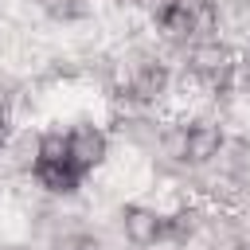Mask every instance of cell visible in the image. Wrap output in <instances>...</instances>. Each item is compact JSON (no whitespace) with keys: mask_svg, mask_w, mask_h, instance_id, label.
Wrapping results in <instances>:
<instances>
[{"mask_svg":"<svg viewBox=\"0 0 250 250\" xmlns=\"http://www.w3.org/2000/svg\"><path fill=\"white\" fill-rule=\"evenodd\" d=\"M148 27H152V39L176 62L184 47L219 35V0H172Z\"/></svg>","mask_w":250,"mask_h":250,"instance_id":"1","label":"cell"},{"mask_svg":"<svg viewBox=\"0 0 250 250\" xmlns=\"http://www.w3.org/2000/svg\"><path fill=\"white\" fill-rule=\"evenodd\" d=\"M180 117V133H184V172H199L211 168L230 137L227 121L219 117V109H199V113H176Z\"/></svg>","mask_w":250,"mask_h":250,"instance_id":"2","label":"cell"},{"mask_svg":"<svg viewBox=\"0 0 250 250\" xmlns=\"http://www.w3.org/2000/svg\"><path fill=\"white\" fill-rule=\"evenodd\" d=\"M109 223L129 250H164V211L152 199H121Z\"/></svg>","mask_w":250,"mask_h":250,"instance_id":"3","label":"cell"},{"mask_svg":"<svg viewBox=\"0 0 250 250\" xmlns=\"http://www.w3.org/2000/svg\"><path fill=\"white\" fill-rule=\"evenodd\" d=\"M66 156L70 164L90 180L98 172H105L109 156H113V137L105 129V121H94V117H78L66 125Z\"/></svg>","mask_w":250,"mask_h":250,"instance_id":"4","label":"cell"},{"mask_svg":"<svg viewBox=\"0 0 250 250\" xmlns=\"http://www.w3.org/2000/svg\"><path fill=\"white\" fill-rule=\"evenodd\" d=\"M219 176L238 191L242 203H250V133H230L219 160H215Z\"/></svg>","mask_w":250,"mask_h":250,"instance_id":"5","label":"cell"},{"mask_svg":"<svg viewBox=\"0 0 250 250\" xmlns=\"http://www.w3.org/2000/svg\"><path fill=\"white\" fill-rule=\"evenodd\" d=\"M219 35L234 51L250 47V0H219Z\"/></svg>","mask_w":250,"mask_h":250,"instance_id":"6","label":"cell"},{"mask_svg":"<svg viewBox=\"0 0 250 250\" xmlns=\"http://www.w3.org/2000/svg\"><path fill=\"white\" fill-rule=\"evenodd\" d=\"M31 8L47 20V23H59V27H78V23H90L98 4L94 0H31Z\"/></svg>","mask_w":250,"mask_h":250,"instance_id":"7","label":"cell"},{"mask_svg":"<svg viewBox=\"0 0 250 250\" xmlns=\"http://www.w3.org/2000/svg\"><path fill=\"white\" fill-rule=\"evenodd\" d=\"M43 250H109V242L86 223V227H74V230H62V234H55Z\"/></svg>","mask_w":250,"mask_h":250,"instance_id":"8","label":"cell"},{"mask_svg":"<svg viewBox=\"0 0 250 250\" xmlns=\"http://www.w3.org/2000/svg\"><path fill=\"white\" fill-rule=\"evenodd\" d=\"M234 90L250 98V47L238 51V62H234Z\"/></svg>","mask_w":250,"mask_h":250,"instance_id":"9","label":"cell"},{"mask_svg":"<svg viewBox=\"0 0 250 250\" xmlns=\"http://www.w3.org/2000/svg\"><path fill=\"white\" fill-rule=\"evenodd\" d=\"M0 250H43L39 242H31V238H20V242H4Z\"/></svg>","mask_w":250,"mask_h":250,"instance_id":"10","label":"cell"},{"mask_svg":"<svg viewBox=\"0 0 250 250\" xmlns=\"http://www.w3.org/2000/svg\"><path fill=\"white\" fill-rule=\"evenodd\" d=\"M0 145H4V141H0Z\"/></svg>","mask_w":250,"mask_h":250,"instance_id":"11","label":"cell"}]
</instances>
